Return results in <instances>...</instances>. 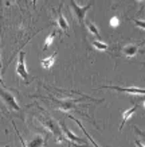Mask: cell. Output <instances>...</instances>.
<instances>
[{"label":"cell","mask_w":145,"mask_h":147,"mask_svg":"<svg viewBox=\"0 0 145 147\" xmlns=\"http://www.w3.org/2000/svg\"><path fill=\"white\" fill-rule=\"evenodd\" d=\"M32 4H34V7L36 5V0H32Z\"/></svg>","instance_id":"ffe728a7"},{"label":"cell","mask_w":145,"mask_h":147,"mask_svg":"<svg viewBox=\"0 0 145 147\" xmlns=\"http://www.w3.org/2000/svg\"><path fill=\"white\" fill-rule=\"evenodd\" d=\"M137 108H138V105L134 104L132 108H129V109H126V111L122 112V121H121V124H120V129H122V127L125 125V123H126V121L133 116V113L137 111Z\"/></svg>","instance_id":"9c48e42d"},{"label":"cell","mask_w":145,"mask_h":147,"mask_svg":"<svg viewBox=\"0 0 145 147\" xmlns=\"http://www.w3.org/2000/svg\"><path fill=\"white\" fill-rule=\"evenodd\" d=\"M118 24H120V20L117 16H113V18L110 19V26L112 27H118Z\"/></svg>","instance_id":"e0dca14e"},{"label":"cell","mask_w":145,"mask_h":147,"mask_svg":"<svg viewBox=\"0 0 145 147\" xmlns=\"http://www.w3.org/2000/svg\"><path fill=\"white\" fill-rule=\"evenodd\" d=\"M133 23L136 24L138 28H141V30H144L145 31V20H140V19H133Z\"/></svg>","instance_id":"2e32d148"},{"label":"cell","mask_w":145,"mask_h":147,"mask_svg":"<svg viewBox=\"0 0 145 147\" xmlns=\"http://www.w3.org/2000/svg\"><path fill=\"white\" fill-rule=\"evenodd\" d=\"M101 89H113L117 92H122V93L133 94V96H145V88H138V86L124 88V86H116V85H102Z\"/></svg>","instance_id":"277c9868"},{"label":"cell","mask_w":145,"mask_h":147,"mask_svg":"<svg viewBox=\"0 0 145 147\" xmlns=\"http://www.w3.org/2000/svg\"><path fill=\"white\" fill-rule=\"evenodd\" d=\"M58 53L55 51V53H53L50 57L47 58H43V59H40V63H42V67L43 69H50V67L53 66L54 63H55V58H57Z\"/></svg>","instance_id":"8fae6325"},{"label":"cell","mask_w":145,"mask_h":147,"mask_svg":"<svg viewBox=\"0 0 145 147\" xmlns=\"http://www.w3.org/2000/svg\"><path fill=\"white\" fill-rule=\"evenodd\" d=\"M55 36H57V31H55V30H53V31H51V32H50V34L47 35V38H46V42H44L43 50H46V49L48 47V46L53 43V40L55 39Z\"/></svg>","instance_id":"9a60e30c"},{"label":"cell","mask_w":145,"mask_h":147,"mask_svg":"<svg viewBox=\"0 0 145 147\" xmlns=\"http://www.w3.org/2000/svg\"><path fill=\"white\" fill-rule=\"evenodd\" d=\"M1 98H3V101H4V104L7 105L8 109L15 111V112L20 111V107H19V104H18V101H16L15 96H13V93L8 88H5L4 85L1 86Z\"/></svg>","instance_id":"7a4b0ae2"},{"label":"cell","mask_w":145,"mask_h":147,"mask_svg":"<svg viewBox=\"0 0 145 147\" xmlns=\"http://www.w3.org/2000/svg\"><path fill=\"white\" fill-rule=\"evenodd\" d=\"M61 128L62 131H63V134H65V136H66L70 142H73L75 144V146H86V142L85 140H82V139L79 138V136H77L75 134H73L70 129L67 128L66 125L63 124V123H61Z\"/></svg>","instance_id":"8992f818"},{"label":"cell","mask_w":145,"mask_h":147,"mask_svg":"<svg viewBox=\"0 0 145 147\" xmlns=\"http://www.w3.org/2000/svg\"><path fill=\"white\" fill-rule=\"evenodd\" d=\"M26 53L20 50L19 51V55H18V65H16V73L18 76L24 80L26 82H28V71H27V67H26V58H24Z\"/></svg>","instance_id":"5b68a950"},{"label":"cell","mask_w":145,"mask_h":147,"mask_svg":"<svg viewBox=\"0 0 145 147\" xmlns=\"http://www.w3.org/2000/svg\"><path fill=\"white\" fill-rule=\"evenodd\" d=\"M39 119H40V121H42V124H43L44 127H46V128H47L48 131L54 135V138H55V140H57L58 143L63 142V139L66 138V136H65L63 131H62L61 124H58L57 121L54 120L53 117H50V116H47V117L40 116Z\"/></svg>","instance_id":"6da1fadb"},{"label":"cell","mask_w":145,"mask_h":147,"mask_svg":"<svg viewBox=\"0 0 145 147\" xmlns=\"http://www.w3.org/2000/svg\"><path fill=\"white\" fill-rule=\"evenodd\" d=\"M93 47L96 50H100V51H105V50L109 49V45L105 43V42H102V40H93L92 42Z\"/></svg>","instance_id":"4fadbf2b"},{"label":"cell","mask_w":145,"mask_h":147,"mask_svg":"<svg viewBox=\"0 0 145 147\" xmlns=\"http://www.w3.org/2000/svg\"><path fill=\"white\" fill-rule=\"evenodd\" d=\"M85 24H86V27H88V30L90 31V34H93V35L97 36V38H100V36H101V35H100L98 28H97V26L93 22H90V20H86V23H85Z\"/></svg>","instance_id":"5bb4252c"},{"label":"cell","mask_w":145,"mask_h":147,"mask_svg":"<svg viewBox=\"0 0 145 147\" xmlns=\"http://www.w3.org/2000/svg\"><path fill=\"white\" fill-rule=\"evenodd\" d=\"M134 144H136V147H145V142L140 140V139H134Z\"/></svg>","instance_id":"ac0fdd59"},{"label":"cell","mask_w":145,"mask_h":147,"mask_svg":"<svg viewBox=\"0 0 145 147\" xmlns=\"http://www.w3.org/2000/svg\"><path fill=\"white\" fill-rule=\"evenodd\" d=\"M141 105H142V107L145 108V96L142 98H141Z\"/></svg>","instance_id":"d6986e66"},{"label":"cell","mask_w":145,"mask_h":147,"mask_svg":"<svg viewBox=\"0 0 145 147\" xmlns=\"http://www.w3.org/2000/svg\"><path fill=\"white\" fill-rule=\"evenodd\" d=\"M69 117H70V119H73V120H74V121H75V123H77V124H78V125H79V128L82 129V132H84V134H85V136H86V138H88V139H89V142L92 143L93 146H94V147H100V146H98V144H97V143H96V140H94V139H93V138H92V136H90V134H89L88 131H86V129H85V128H84V125H82V123H81V121H79V120H78V119H75L74 116H69Z\"/></svg>","instance_id":"7c38bea8"},{"label":"cell","mask_w":145,"mask_h":147,"mask_svg":"<svg viewBox=\"0 0 145 147\" xmlns=\"http://www.w3.org/2000/svg\"><path fill=\"white\" fill-rule=\"evenodd\" d=\"M137 1H145V0H137Z\"/></svg>","instance_id":"44dd1931"},{"label":"cell","mask_w":145,"mask_h":147,"mask_svg":"<svg viewBox=\"0 0 145 147\" xmlns=\"http://www.w3.org/2000/svg\"><path fill=\"white\" fill-rule=\"evenodd\" d=\"M27 147H43L46 144V138L43 135H36L34 139H31L26 143Z\"/></svg>","instance_id":"30bf717a"},{"label":"cell","mask_w":145,"mask_h":147,"mask_svg":"<svg viewBox=\"0 0 145 147\" xmlns=\"http://www.w3.org/2000/svg\"><path fill=\"white\" fill-rule=\"evenodd\" d=\"M57 24H58V28L61 30V32L69 31V23H67L66 18L63 16V13H62V4L59 5V8L57 11Z\"/></svg>","instance_id":"ba28073f"},{"label":"cell","mask_w":145,"mask_h":147,"mask_svg":"<svg viewBox=\"0 0 145 147\" xmlns=\"http://www.w3.org/2000/svg\"><path fill=\"white\" fill-rule=\"evenodd\" d=\"M69 3H70L71 11H73V13H74V16L77 18V20L79 22V24H84L85 16H86V12H88L89 9L92 8L93 3H90V4H86V5H78L77 3H75V0H69Z\"/></svg>","instance_id":"3957f363"},{"label":"cell","mask_w":145,"mask_h":147,"mask_svg":"<svg viewBox=\"0 0 145 147\" xmlns=\"http://www.w3.org/2000/svg\"><path fill=\"white\" fill-rule=\"evenodd\" d=\"M142 45H144V42H138V43H129V45L124 46L122 49H121V53H122L124 55H126L128 58H133L137 53H138V50H140V47Z\"/></svg>","instance_id":"52a82bcc"}]
</instances>
